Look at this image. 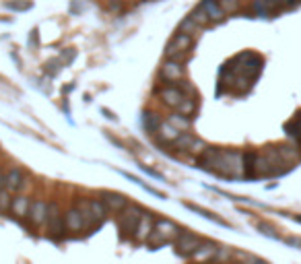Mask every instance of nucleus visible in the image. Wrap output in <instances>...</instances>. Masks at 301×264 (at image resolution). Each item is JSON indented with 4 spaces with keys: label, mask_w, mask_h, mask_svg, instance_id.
<instances>
[{
    "label": "nucleus",
    "mask_w": 301,
    "mask_h": 264,
    "mask_svg": "<svg viewBox=\"0 0 301 264\" xmlns=\"http://www.w3.org/2000/svg\"><path fill=\"white\" fill-rule=\"evenodd\" d=\"M142 215H144L142 207H138V205H128L122 213H118L120 231H122L124 236H132L134 229H136V225H138V221L142 219Z\"/></svg>",
    "instance_id": "f257e3e1"
},
{
    "label": "nucleus",
    "mask_w": 301,
    "mask_h": 264,
    "mask_svg": "<svg viewBox=\"0 0 301 264\" xmlns=\"http://www.w3.org/2000/svg\"><path fill=\"white\" fill-rule=\"evenodd\" d=\"M46 227H48V234L52 238H62L64 234V215H62V209L56 201L48 203V219H46Z\"/></svg>",
    "instance_id": "f03ea898"
},
{
    "label": "nucleus",
    "mask_w": 301,
    "mask_h": 264,
    "mask_svg": "<svg viewBox=\"0 0 301 264\" xmlns=\"http://www.w3.org/2000/svg\"><path fill=\"white\" fill-rule=\"evenodd\" d=\"M202 244V238H198L196 234H192V231H179V236L175 238V254L184 256V258H190L198 246Z\"/></svg>",
    "instance_id": "7ed1b4c3"
},
{
    "label": "nucleus",
    "mask_w": 301,
    "mask_h": 264,
    "mask_svg": "<svg viewBox=\"0 0 301 264\" xmlns=\"http://www.w3.org/2000/svg\"><path fill=\"white\" fill-rule=\"evenodd\" d=\"M161 79L165 83H179L184 79V64L182 62H177V60H165L163 66H161V71H159Z\"/></svg>",
    "instance_id": "20e7f679"
},
{
    "label": "nucleus",
    "mask_w": 301,
    "mask_h": 264,
    "mask_svg": "<svg viewBox=\"0 0 301 264\" xmlns=\"http://www.w3.org/2000/svg\"><path fill=\"white\" fill-rule=\"evenodd\" d=\"M159 99H161V104H163V106H167V108L175 110V108L179 106V102L184 99V93L179 91V87H177V85L167 83L165 87H161V89H159Z\"/></svg>",
    "instance_id": "39448f33"
},
{
    "label": "nucleus",
    "mask_w": 301,
    "mask_h": 264,
    "mask_svg": "<svg viewBox=\"0 0 301 264\" xmlns=\"http://www.w3.org/2000/svg\"><path fill=\"white\" fill-rule=\"evenodd\" d=\"M101 201L103 205L107 207L109 213L118 215V213H122L130 203H128V198L124 194H118V192H101Z\"/></svg>",
    "instance_id": "423d86ee"
},
{
    "label": "nucleus",
    "mask_w": 301,
    "mask_h": 264,
    "mask_svg": "<svg viewBox=\"0 0 301 264\" xmlns=\"http://www.w3.org/2000/svg\"><path fill=\"white\" fill-rule=\"evenodd\" d=\"M25 180H27V174H25L23 168H19V165H13L11 170H7V190H9L11 194L19 192V190L23 188Z\"/></svg>",
    "instance_id": "0eeeda50"
},
{
    "label": "nucleus",
    "mask_w": 301,
    "mask_h": 264,
    "mask_svg": "<svg viewBox=\"0 0 301 264\" xmlns=\"http://www.w3.org/2000/svg\"><path fill=\"white\" fill-rule=\"evenodd\" d=\"M153 229H155V217L150 215V213H144L142 219L138 221L136 229H134L132 238H134L136 242H146V238H148L150 234H153Z\"/></svg>",
    "instance_id": "6e6552de"
},
{
    "label": "nucleus",
    "mask_w": 301,
    "mask_h": 264,
    "mask_svg": "<svg viewBox=\"0 0 301 264\" xmlns=\"http://www.w3.org/2000/svg\"><path fill=\"white\" fill-rule=\"evenodd\" d=\"M217 248H219V246H217L215 242H208V240L204 242V240H202V244L198 246V250H196L190 258H192L194 262H198V264L213 262V260H215V254H217Z\"/></svg>",
    "instance_id": "1a4fd4ad"
},
{
    "label": "nucleus",
    "mask_w": 301,
    "mask_h": 264,
    "mask_svg": "<svg viewBox=\"0 0 301 264\" xmlns=\"http://www.w3.org/2000/svg\"><path fill=\"white\" fill-rule=\"evenodd\" d=\"M46 219H48V203L37 198V201L31 203V209H29V221L35 227H42L46 225Z\"/></svg>",
    "instance_id": "9d476101"
},
{
    "label": "nucleus",
    "mask_w": 301,
    "mask_h": 264,
    "mask_svg": "<svg viewBox=\"0 0 301 264\" xmlns=\"http://www.w3.org/2000/svg\"><path fill=\"white\" fill-rule=\"evenodd\" d=\"M31 198L29 196H25V194H19V196H15L13 198V203H11V213H13V217L15 219H25V217H29V209H31Z\"/></svg>",
    "instance_id": "9b49d317"
},
{
    "label": "nucleus",
    "mask_w": 301,
    "mask_h": 264,
    "mask_svg": "<svg viewBox=\"0 0 301 264\" xmlns=\"http://www.w3.org/2000/svg\"><path fill=\"white\" fill-rule=\"evenodd\" d=\"M64 225H66L68 231H74V234H79V231L87 229V223H85V219H83L79 207H72V209L66 211V215H64Z\"/></svg>",
    "instance_id": "f8f14e48"
},
{
    "label": "nucleus",
    "mask_w": 301,
    "mask_h": 264,
    "mask_svg": "<svg viewBox=\"0 0 301 264\" xmlns=\"http://www.w3.org/2000/svg\"><path fill=\"white\" fill-rule=\"evenodd\" d=\"M155 229L165 238V242H171V240L175 242V238L179 236V231H182L171 219H157V221H155Z\"/></svg>",
    "instance_id": "ddd939ff"
},
{
    "label": "nucleus",
    "mask_w": 301,
    "mask_h": 264,
    "mask_svg": "<svg viewBox=\"0 0 301 264\" xmlns=\"http://www.w3.org/2000/svg\"><path fill=\"white\" fill-rule=\"evenodd\" d=\"M200 9L206 13V17L210 19V23H219V21L225 19V11L221 9V5L217 3V0H202Z\"/></svg>",
    "instance_id": "4468645a"
},
{
    "label": "nucleus",
    "mask_w": 301,
    "mask_h": 264,
    "mask_svg": "<svg viewBox=\"0 0 301 264\" xmlns=\"http://www.w3.org/2000/svg\"><path fill=\"white\" fill-rule=\"evenodd\" d=\"M179 135H182V132H179L175 126H171L167 120L159 126V130H157V139H159V143L161 145H171Z\"/></svg>",
    "instance_id": "2eb2a0df"
},
{
    "label": "nucleus",
    "mask_w": 301,
    "mask_h": 264,
    "mask_svg": "<svg viewBox=\"0 0 301 264\" xmlns=\"http://www.w3.org/2000/svg\"><path fill=\"white\" fill-rule=\"evenodd\" d=\"M219 153H221V147H208L198 159H196V163H198V168L200 170H206V172H210V168H213V163L217 161V157H219Z\"/></svg>",
    "instance_id": "dca6fc26"
},
{
    "label": "nucleus",
    "mask_w": 301,
    "mask_h": 264,
    "mask_svg": "<svg viewBox=\"0 0 301 264\" xmlns=\"http://www.w3.org/2000/svg\"><path fill=\"white\" fill-rule=\"evenodd\" d=\"M277 149H279V153H281L285 163L295 165V163L301 161V149L297 145H277Z\"/></svg>",
    "instance_id": "f3484780"
},
{
    "label": "nucleus",
    "mask_w": 301,
    "mask_h": 264,
    "mask_svg": "<svg viewBox=\"0 0 301 264\" xmlns=\"http://www.w3.org/2000/svg\"><path fill=\"white\" fill-rule=\"evenodd\" d=\"M163 122H165V120H163L157 112H144V114H142V126L146 128L148 135H157V130H159V126H161Z\"/></svg>",
    "instance_id": "a211bd4d"
},
{
    "label": "nucleus",
    "mask_w": 301,
    "mask_h": 264,
    "mask_svg": "<svg viewBox=\"0 0 301 264\" xmlns=\"http://www.w3.org/2000/svg\"><path fill=\"white\" fill-rule=\"evenodd\" d=\"M89 205H91V215H93V221L95 223H103L105 219H107V215H109V211H107V207L103 205V201L101 198H91L89 201Z\"/></svg>",
    "instance_id": "6ab92c4d"
},
{
    "label": "nucleus",
    "mask_w": 301,
    "mask_h": 264,
    "mask_svg": "<svg viewBox=\"0 0 301 264\" xmlns=\"http://www.w3.org/2000/svg\"><path fill=\"white\" fill-rule=\"evenodd\" d=\"M196 110H198V97H186V95H184L182 102H179V106L175 108L177 114L188 116V118H194Z\"/></svg>",
    "instance_id": "aec40b11"
},
{
    "label": "nucleus",
    "mask_w": 301,
    "mask_h": 264,
    "mask_svg": "<svg viewBox=\"0 0 301 264\" xmlns=\"http://www.w3.org/2000/svg\"><path fill=\"white\" fill-rule=\"evenodd\" d=\"M194 135H190V132H182V135H179L169 147H173L175 151H179V153H188V149L192 147V143H194Z\"/></svg>",
    "instance_id": "412c9836"
},
{
    "label": "nucleus",
    "mask_w": 301,
    "mask_h": 264,
    "mask_svg": "<svg viewBox=\"0 0 301 264\" xmlns=\"http://www.w3.org/2000/svg\"><path fill=\"white\" fill-rule=\"evenodd\" d=\"M167 122H169L171 126H175L179 132H188V130H190V126H192V118L182 116V114H177V112H173V114L167 118Z\"/></svg>",
    "instance_id": "4be33fe9"
},
{
    "label": "nucleus",
    "mask_w": 301,
    "mask_h": 264,
    "mask_svg": "<svg viewBox=\"0 0 301 264\" xmlns=\"http://www.w3.org/2000/svg\"><path fill=\"white\" fill-rule=\"evenodd\" d=\"M256 157H258V153L256 151H246L244 153V170H246V178L248 180H252V178H256Z\"/></svg>",
    "instance_id": "5701e85b"
},
{
    "label": "nucleus",
    "mask_w": 301,
    "mask_h": 264,
    "mask_svg": "<svg viewBox=\"0 0 301 264\" xmlns=\"http://www.w3.org/2000/svg\"><path fill=\"white\" fill-rule=\"evenodd\" d=\"M184 207H186V209H190L192 213H198V215H202V217H204V219H208V221H215V223H219V225H225V227H227V223H225L221 217H217L215 213H210V211H206V209H202V207H198V205L184 203Z\"/></svg>",
    "instance_id": "b1692460"
},
{
    "label": "nucleus",
    "mask_w": 301,
    "mask_h": 264,
    "mask_svg": "<svg viewBox=\"0 0 301 264\" xmlns=\"http://www.w3.org/2000/svg\"><path fill=\"white\" fill-rule=\"evenodd\" d=\"M171 44L175 46V48H179L182 52H190V48H192V44H194V38L192 36H188V33H177V36H173V40H171Z\"/></svg>",
    "instance_id": "393cba45"
},
{
    "label": "nucleus",
    "mask_w": 301,
    "mask_h": 264,
    "mask_svg": "<svg viewBox=\"0 0 301 264\" xmlns=\"http://www.w3.org/2000/svg\"><path fill=\"white\" fill-rule=\"evenodd\" d=\"M285 132H287V137L293 139L297 145H301V124L297 120H291L285 124Z\"/></svg>",
    "instance_id": "a878e982"
},
{
    "label": "nucleus",
    "mask_w": 301,
    "mask_h": 264,
    "mask_svg": "<svg viewBox=\"0 0 301 264\" xmlns=\"http://www.w3.org/2000/svg\"><path fill=\"white\" fill-rule=\"evenodd\" d=\"M165 60H177V62H182L184 58H186V52H182V50H179V48H175L171 42L165 46Z\"/></svg>",
    "instance_id": "bb28decb"
},
{
    "label": "nucleus",
    "mask_w": 301,
    "mask_h": 264,
    "mask_svg": "<svg viewBox=\"0 0 301 264\" xmlns=\"http://www.w3.org/2000/svg\"><path fill=\"white\" fill-rule=\"evenodd\" d=\"M196 31H198V23L192 17H186L182 23H179V29H177V33H188V36H192Z\"/></svg>",
    "instance_id": "cd10ccee"
},
{
    "label": "nucleus",
    "mask_w": 301,
    "mask_h": 264,
    "mask_svg": "<svg viewBox=\"0 0 301 264\" xmlns=\"http://www.w3.org/2000/svg\"><path fill=\"white\" fill-rule=\"evenodd\" d=\"M206 149H208V145H206L202 139H198V137H196V139H194V143H192V147L188 149V155H192V157H196V159H198V157H200Z\"/></svg>",
    "instance_id": "c85d7f7f"
},
{
    "label": "nucleus",
    "mask_w": 301,
    "mask_h": 264,
    "mask_svg": "<svg viewBox=\"0 0 301 264\" xmlns=\"http://www.w3.org/2000/svg\"><path fill=\"white\" fill-rule=\"evenodd\" d=\"M231 256H233L231 248H227V246H219V248H217V254H215V260H213V262H221V264H227Z\"/></svg>",
    "instance_id": "c756f323"
},
{
    "label": "nucleus",
    "mask_w": 301,
    "mask_h": 264,
    "mask_svg": "<svg viewBox=\"0 0 301 264\" xmlns=\"http://www.w3.org/2000/svg\"><path fill=\"white\" fill-rule=\"evenodd\" d=\"M144 244H148L150 248H157V246H163V244H165V238L159 234L157 229H153V234H150V236L146 238V242H144Z\"/></svg>",
    "instance_id": "7c9ffc66"
},
{
    "label": "nucleus",
    "mask_w": 301,
    "mask_h": 264,
    "mask_svg": "<svg viewBox=\"0 0 301 264\" xmlns=\"http://www.w3.org/2000/svg\"><path fill=\"white\" fill-rule=\"evenodd\" d=\"M177 87H179V91H182L186 97H198V93H196V89H194V85L192 83H188V81H179V83H175Z\"/></svg>",
    "instance_id": "2f4dec72"
},
{
    "label": "nucleus",
    "mask_w": 301,
    "mask_h": 264,
    "mask_svg": "<svg viewBox=\"0 0 301 264\" xmlns=\"http://www.w3.org/2000/svg\"><path fill=\"white\" fill-rule=\"evenodd\" d=\"M11 203H13L11 192H9V190H3V192H0V213L11 211Z\"/></svg>",
    "instance_id": "473e14b6"
},
{
    "label": "nucleus",
    "mask_w": 301,
    "mask_h": 264,
    "mask_svg": "<svg viewBox=\"0 0 301 264\" xmlns=\"http://www.w3.org/2000/svg\"><path fill=\"white\" fill-rule=\"evenodd\" d=\"M190 17H192V19L198 23V27H204V25H208V23H210V19L206 17V13H204L200 7H198V9H196V11L190 15Z\"/></svg>",
    "instance_id": "72a5a7b5"
},
{
    "label": "nucleus",
    "mask_w": 301,
    "mask_h": 264,
    "mask_svg": "<svg viewBox=\"0 0 301 264\" xmlns=\"http://www.w3.org/2000/svg\"><path fill=\"white\" fill-rule=\"evenodd\" d=\"M217 3H219L221 9L225 11V15H227V13H235V11L239 9V0H217Z\"/></svg>",
    "instance_id": "f704fd0d"
},
{
    "label": "nucleus",
    "mask_w": 301,
    "mask_h": 264,
    "mask_svg": "<svg viewBox=\"0 0 301 264\" xmlns=\"http://www.w3.org/2000/svg\"><path fill=\"white\" fill-rule=\"evenodd\" d=\"M258 229H260V234H264V236H268V238H279V234L275 231V227H270L268 223H258Z\"/></svg>",
    "instance_id": "c9c22d12"
},
{
    "label": "nucleus",
    "mask_w": 301,
    "mask_h": 264,
    "mask_svg": "<svg viewBox=\"0 0 301 264\" xmlns=\"http://www.w3.org/2000/svg\"><path fill=\"white\" fill-rule=\"evenodd\" d=\"M9 7L15 9V11H27L29 7H31V3H29V0L27 3H9Z\"/></svg>",
    "instance_id": "e433bc0d"
},
{
    "label": "nucleus",
    "mask_w": 301,
    "mask_h": 264,
    "mask_svg": "<svg viewBox=\"0 0 301 264\" xmlns=\"http://www.w3.org/2000/svg\"><path fill=\"white\" fill-rule=\"evenodd\" d=\"M140 170H142L144 174H148V176H153V178H157V180H163V176H161L159 172H155V170H150V168H146V165H140Z\"/></svg>",
    "instance_id": "4c0bfd02"
},
{
    "label": "nucleus",
    "mask_w": 301,
    "mask_h": 264,
    "mask_svg": "<svg viewBox=\"0 0 301 264\" xmlns=\"http://www.w3.org/2000/svg\"><path fill=\"white\" fill-rule=\"evenodd\" d=\"M285 242H287L289 246H295V248H301V240H299V238H287Z\"/></svg>",
    "instance_id": "58836bf2"
},
{
    "label": "nucleus",
    "mask_w": 301,
    "mask_h": 264,
    "mask_svg": "<svg viewBox=\"0 0 301 264\" xmlns=\"http://www.w3.org/2000/svg\"><path fill=\"white\" fill-rule=\"evenodd\" d=\"M0 190H7V172H0Z\"/></svg>",
    "instance_id": "ea45409f"
},
{
    "label": "nucleus",
    "mask_w": 301,
    "mask_h": 264,
    "mask_svg": "<svg viewBox=\"0 0 301 264\" xmlns=\"http://www.w3.org/2000/svg\"><path fill=\"white\" fill-rule=\"evenodd\" d=\"M281 5H285V7H295L297 5V0H279Z\"/></svg>",
    "instance_id": "a19ab883"
},
{
    "label": "nucleus",
    "mask_w": 301,
    "mask_h": 264,
    "mask_svg": "<svg viewBox=\"0 0 301 264\" xmlns=\"http://www.w3.org/2000/svg\"><path fill=\"white\" fill-rule=\"evenodd\" d=\"M295 120H297V122H299V124H301V112H299V114H297V118H295Z\"/></svg>",
    "instance_id": "79ce46f5"
},
{
    "label": "nucleus",
    "mask_w": 301,
    "mask_h": 264,
    "mask_svg": "<svg viewBox=\"0 0 301 264\" xmlns=\"http://www.w3.org/2000/svg\"><path fill=\"white\" fill-rule=\"evenodd\" d=\"M295 221H299V223H301V217H295Z\"/></svg>",
    "instance_id": "37998d69"
},
{
    "label": "nucleus",
    "mask_w": 301,
    "mask_h": 264,
    "mask_svg": "<svg viewBox=\"0 0 301 264\" xmlns=\"http://www.w3.org/2000/svg\"><path fill=\"white\" fill-rule=\"evenodd\" d=\"M0 192H3V190H0Z\"/></svg>",
    "instance_id": "c03bdc74"
}]
</instances>
